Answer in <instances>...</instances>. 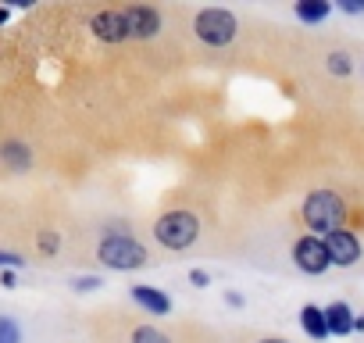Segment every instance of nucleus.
I'll return each instance as SVG.
<instances>
[{
	"label": "nucleus",
	"mask_w": 364,
	"mask_h": 343,
	"mask_svg": "<svg viewBox=\"0 0 364 343\" xmlns=\"http://www.w3.org/2000/svg\"><path fill=\"white\" fill-rule=\"evenodd\" d=\"M200 236V218L186 208H175V211H164L157 222H154V240L164 247V250H186L193 247Z\"/></svg>",
	"instance_id": "nucleus-1"
},
{
	"label": "nucleus",
	"mask_w": 364,
	"mask_h": 343,
	"mask_svg": "<svg viewBox=\"0 0 364 343\" xmlns=\"http://www.w3.org/2000/svg\"><path fill=\"white\" fill-rule=\"evenodd\" d=\"M97 261L107 265L111 272H136L146 265V247L129 233H114L97 243Z\"/></svg>",
	"instance_id": "nucleus-2"
},
{
	"label": "nucleus",
	"mask_w": 364,
	"mask_h": 343,
	"mask_svg": "<svg viewBox=\"0 0 364 343\" xmlns=\"http://www.w3.org/2000/svg\"><path fill=\"white\" fill-rule=\"evenodd\" d=\"M343 218H346V208L343 201L332 194V190H314L307 201H304V222L325 240L328 233H339L343 229Z\"/></svg>",
	"instance_id": "nucleus-3"
},
{
	"label": "nucleus",
	"mask_w": 364,
	"mask_h": 343,
	"mask_svg": "<svg viewBox=\"0 0 364 343\" xmlns=\"http://www.w3.org/2000/svg\"><path fill=\"white\" fill-rule=\"evenodd\" d=\"M193 33H197V40L208 43V47H229V43L236 40V33H240V22H236V15L225 11V8H204V11H197V19H193Z\"/></svg>",
	"instance_id": "nucleus-4"
},
{
	"label": "nucleus",
	"mask_w": 364,
	"mask_h": 343,
	"mask_svg": "<svg viewBox=\"0 0 364 343\" xmlns=\"http://www.w3.org/2000/svg\"><path fill=\"white\" fill-rule=\"evenodd\" d=\"M293 261H296V268L307 272V275H321V272L332 265L321 236H300V240L293 243Z\"/></svg>",
	"instance_id": "nucleus-5"
},
{
	"label": "nucleus",
	"mask_w": 364,
	"mask_h": 343,
	"mask_svg": "<svg viewBox=\"0 0 364 343\" xmlns=\"http://www.w3.org/2000/svg\"><path fill=\"white\" fill-rule=\"evenodd\" d=\"M122 11V22H125V40H154L161 33V15L154 8H118Z\"/></svg>",
	"instance_id": "nucleus-6"
},
{
	"label": "nucleus",
	"mask_w": 364,
	"mask_h": 343,
	"mask_svg": "<svg viewBox=\"0 0 364 343\" xmlns=\"http://www.w3.org/2000/svg\"><path fill=\"white\" fill-rule=\"evenodd\" d=\"M325 250H328V261H332V265H343V268L360 258V243H357V236L346 233V229L328 233V236H325Z\"/></svg>",
	"instance_id": "nucleus-7"
},
{
	"label": "nucleus",
	"mask_w": 364,
	"mask_h": 343,
	"mask_svg": "<svg viewBox=\"0 0 364 343\" xmlns=\"http://www.w3.org/2000/svg\"><path fill=\"white\" fill-rule=\"evenodd\" d=\"M93 36L100 43H125V22H122V11L118 8H107V11H97L93 22H90Z\"/></svg>",
	"instance_id": "nucleus-8"
},
{
	"label": "nucleus",
	"mask_w": 364,
	"mask_h": 343,
	"mask_svg": "<svg viewBox=\"0 0 364 343\" xmlns=\"http://www.w3.org/2000/svg\"><path fill=\"white\" fill-rule=\"evenodd\" d=\"M129 297L146 311V315H168L171 311V297L164 293V290H157V286H143V283H136V286H129Z\"/></svg>",
	"instance_id": "nucleus-9"
},
{
	"label": "nucleus",
	"mask_w": 364,
	"mask_h": 343,
	"mask_svg": "<svg viewBox=\"0 0 364 343\" xmlns=\"http://www.w3.org/2000/svg\"><path fill=\"white\" fill-rule=\"evenodd\" d=\"M321 311H325L328 336H346V332H353V311H350V304L336 300V304H328V307H321Z\"/></svg>",
	"instance_id": "nucleus-10"
},
{
	"label": "nucleus",
	"mask_w": 364,
	"mask_h": 343,
	"mask_svg": "<svg viewBox=\"0 0 364 343\" xmlns=\"http://www.w3.org/2000/svg\"><path fill=\"white\" fill-rule=\"evenodd\" d=\"M0 161H4L11 172H26L33 164V154H29V147L22 139H4L0 143Z\"/></svg>",
	"instance_id": "nucleus-11"
},
{
	"label": "nucleus",
	"mask_w": 364,
	"mask_h": 343,
	"mask_svg": "<svg viewBox=\"0 0 364 343\" xmlns=\"http://www.w3.org/2000/svg\"><path fill=\"white\" fill-rule=\"evenodd\" d=\"M300 325H304V332H307L311 339H325V336H328L325 311L314 307V304H304V307H300Z\"/></svg>",
	"instance_id": "nucleus-12"
},
{
	"label": "nucleus",
	"mask_w": 364,
	"mask_h": 343,
	"mask_svg": "<svg viewBox=\"0 0 364 343\" xmlns=\"http://www.w3.org/2000/svg\"><path fill=\"white\" fill-rule=\"evenodd\" d=\"M325 15H328L325 0H300V4H296V19L300 22H321Z\"/></svg>",
	"instance_id": "nucleus-13"
},
{
	"label": "nucleus",
	"mask_w": 364,
	"mask_h": 343,
	"mask_svg": "<svg viewBox=\"0 0 364 343\" xmlns=\"http://www.w3.org/2000/svg\"><path fill=\"white\" fill-rule=\"evenodd\" d=\"M129 343H171V339L161 329H154V325H136L129 332Z\"/></svg>",
	"instance_id": "nucleus-14"
},
{
	"label": "nucleus",
	"mask_w": 364,
	"mask_h": 343,
	"mask_svg": "<svg viewBox=\"0 0 364 343\" xmlns=\"http://www.w3.org/2000/svg\"><path fill=\"white\" fill-rule=\"evenodd\" d=\"M0 343H22V329L8 315H0Z\"/></svg>",
	"instance_id": "nucleus-15"
},
{
	"label": "nucleus",
	"mask_w": 364,
	"mask_h": 343,
	"mask_svg": "<svg viewBox=\"0 0 364 343\" xmlns=\"http://www.w3.org/2000/svg\"><path fill=\"white\" fill-rule=\"evenodd\" d=\"M36 247H40L43 254H58V247H61V236H58L54 229H43V233L36 236Z\"/></svg>",
	"instance_id": "nucleus-16"
},
{
	"label": "nucleus",
	"mask_w": 364,
	"mask_h": 343,
	"mask_svg": "<svg viewBox=\"0 0 364 343\" xmlns=\"http://www.w3.org/2000/svg\"><path fill=\"white\" fill-rule=\"evenodd\" d=\"M26 265V258H18V254H11V250H0V272H15V268H22Z\"/></svg>",
	"instance_id": "nucleus-17"
},
{
	"label": "nucleus",
	"mask_w": 364,
	"mask_h": 343,
	"mask_svg": "<svg viewBox=\"0 0 364 343\" xmlns=\"http://www.w3.org/2000/svg\"><path fill=\"white\" fill-rule=\"evenodd\" d=\"M328 72H332V75H350L346 54H328Z\"/></svg>",
	"instance_id": "nucleus-18"
},
{
	"label": "nucleus",
	"mask_w": 364,
	"mask_h": 343,
	"mask_svg": "<svg viewBox=\"0 0 364 343\" xmlns=\"http://www.w3.org/2000/svg\"><path fill=\"white\" fill-rule=\"evenodd\" d=\"M72 286H75L79 293H90V290H97V286H100V275H75V279H72Z\"/></svg>",
	"instance_id": "nucleus-19"
},
{
	"label": "nucleus",
	"mask_w": 364,
	"mask_h": 343,
	"mask_svg": "<svg viewBox=\"0 0 364 343\" xmlns=\"http://www.w3.org/2000/svg\"><path fill=\"white\" fill-rule=\"evenodd\" d=\"M190 283H193V286H197V290H204V286H208V283H211V275H208V272H204V268H193V272H190Z\"/></svg>",
	"instance_id": "nucleus-20"
},
{
	"label": "nucleus",
	"mask_w": 364,
	"mask_h": 343,
	"mask_svg": "<svg viewBox=\"0 0 364 343\" xmlns=\"http://www.w3.org/2000/svg\"><path fill=\"white\" fill-rule=\"evenodd\" d=\"M339 8H343L346 15H360V11H364V0H339Z\"/></svg>",
	"instance_id": "nucleus-21"
},
{
	"label": "nucleus",
	"mask_w": 364,
	"mask_h": 343,
	"mask_svg": "<svg viewBox=\"0 0 364 343\" xmlns=\"http://www.w3.org/2000/svg\"><path fill=\"white\" fill-rule=\"evenodd\" d=\"M15 272H0V286H4V290H15Z\"/></svg>",
	"instance_id": "nucleus-22"
},
{
	"label": "nucleus",
	"mask_w": 364,
	"mask_h": 343,
	"mask_svg": "<svg viewBox=\"0 0 364 343\" xmlns=\"http://www.w3.org/2000/svg\"><path fill=\"white\" fill-rule=\"evenodd\" d=\"M257 343H286V339H275V336H264V339H257Z\"/></svg>",
	"instance_id": "nucleus-23"
},
{
	"label": "nucleus",
	"mask_w": 364,
	"mask_h": 343,
	"mask_svg": "<svg viewBox=\"0 0 364 343\" xmlns=\"http://www.w3.org/2000/svg\"><path fill=\"white\" fill-rule=\"evenodd\" d=\"M8 22V8H0V26H4Z\"/></svg>",
	"instance_id": "nucleus-24"
}]
</instances>
